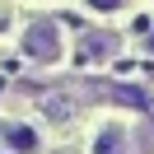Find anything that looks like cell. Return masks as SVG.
<instances>
[{"instance_id": "obj_1", "label": "cell", "mask_w": 154, "mask_h": 154, "mask_svg": "<svg viewBox=\"0 0 154 154\" xmlns=\"http://www.w3.org/2000/svg\"><path fill=\"white\" fill-rule=\"evenodd\" d=\"M23 56L38 61V66H51V61H61V47H66V38H61V23L56 19H33L28 28H23Z\"/></svg>"}, {"instance_id": "obj_2", "label": "cell", "mask_w": 154, "mask_h": 154, "mask_svg": "<svg viewBox=\"0 0 154 154\" xmlns=\"http://www.w3.org/2000/svg\"><path fill=\"white\" fill-rule=\"evenodd\" d=\"M117 51H122V38H117L112 28H89L84 38H79V61H89V66H103Z\"/></svg>"}, {"instance_id": "obj_3", "label": "cell", "mask_w": 154, "mask_h": 154, "mask_svg": "<svg viewBox=\"0 0 154 154\" xmlns=\"http://www.w3.org/2000/svg\"><path fill=\"white\" fill-rule=\"evenodd\" d=\"M0 145L10 154H38L42 149V135L33 131L28 122H0Z\"/></svg>"}, {"instance_id": "obj_4", "label": "cell", "mask_w": 154, "mask_h": 154, "mask_svg": "<svg viewBox=\"0 0 154 154\" xmlns=\"http://www.w3.org/2000/svg\"><path fill=\"white\" fill-rule=\"evenodd\" d=\"M94 154H131V135H126V126L107 122L103 131L94 135Z\"/></svg>"}, {"instance_id": "obj_5", "label": "cell", "mask_w": 154, "mask_h": 154, "mask_svg": "<svg viewBox=\"0 0 154 154\" xmlns=\"http://www.w3.org/2000/svg\"><path fill=\"white\" fill-rule=\"evenodd\" d=\"M84 5H89L94 14H117V10H126L131 0H84Z\"/></svg>"}, {"instance_id": "obj_6", "label": "cell", "mask_w": 154, "mask_h": 154, "mask_svg": "<svg viewBox=\"0 0 154 154\" xmlns=\"http://www.w3.org/2000/svg\"><path fill=\"white\" fill-rule=\"evenodd\" d=\"M145 47H149V51H154V28H149V38H145Z\"/></svg>"}, {"instance_id": "obj_7", "label": "cell", "mask_w": 154, "mask_h": 154, "mask_svg": "<svg viewBox=\"0 0 154 154\" xmlns=\"http://www.w3.org/2000/svg\"><path fill=\"white\" fill-rule=\"evenodd\" d=\"M0 154H10V149H0Z\"/></svg>"}]
</instances>
